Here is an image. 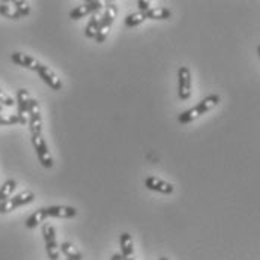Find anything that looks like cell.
<instances>
[{
    "label": "cell",
    "mask_w": 260,
    "mask_h": 260,
    "mask_svg": "<svg viewBox=\"0 0 260 260\" xmlns=\"http://www.w3.org/2000/svg\"><path fill=\"white\" fill-rule=\"evenodd\" d=\"M117 15V6L113 3V2H107L106 3V9H104V14L101 15V23H100V30H98V35H96V42H104L109 34H110V29H112L113 23H114V18Z\"/></svg>",
    "instance_id": "obj_2"
},
{
    "label": "cell",
    "mask_w": 260,
    "mask_h": 260,
    "mask_svg": "<svg viewBox=\"0 0 260 260\" xmlns=\"http://www.w3.org/2000/svg\"><path fill=\"white\" fill-rule=\"evenodd\" d=\"M137 6L140 9V12H148L149 9H152V3L148 0H139L137 2Z\"/></svg>",
    "instance_id": "obj_23"
},
{
    "label": "cell",
    "mask_w": 260,
    "mask_h": 260,
    "mask_svg": "<svg viewBox=\"0 0 260 260\" xmlns=\"http://www.w3.org/2000/svg\"><path fill=\"white\" fill-rule=\"evenodd\" d=\"M32 95L27 89H18L17 90V116L20 119L21 125L29 123V104H30Z\"/></svg>",
    "instance_id": "obj_6"
},
{
    "label": "cell",
    "mask_w": 260,
    "mask_h": 260,
    "mask_svg": "<svg viewBox=\"0 0 260 260\" xmlns=\"http://www.w3.org/2000/svg\"><path fill=\"white\" fill-rule=\"evenodd\" d=\"M29 129L30 136L42 134V116H41V107L39 103L32 96L30 104H29Z\"/></svg>",
    "instance_id": "obj_8"
},
{
    "label": "cell",
    "mask_w": 260,
    "mask_h": 260,
    "mask_svg": "<svg viewBox=\"0 0 260 260\" xmlns=\"http://www.w3.org/2000/svg\"><path fill=\"white\" fill-rule=\"evenodd\" d=\"M0 104L2 106H6V107H12L15 104V100L12 96H9L5 90L0 89Z\"/></svg>",
    "instance_id": "obj_22"
},
{
    "label": "cell",
    "mask_w": 260,
    "mask_h": 260,
    "mask_svg": "<svg viewBox=\"0 0 260 260\" xmlns=\"http://www.w3.org/2000/svg\"><path fill=\"white\" fill-rule=\"evenodd\" d=\"M42 235H44V242H45V250H47L48 259L59 260V256H60V245L57 244L56 229L51 224L45 223L42 225Z\"/></svg>",
    "instance_id": "obj_3"
},
{
    "label": "cell",
    "mask_w": 260,
    "mask_h": 260,
    "mask_svg": "<svg viewBox=\"0 0 260 260\" xmlns=\"http://www.w3.org/2000/svg\"><path fill=\"white\" fill-rule=\"evenodd\" d=\"M112 260H123V259H122V256H120V254L114 253V254L112 256Z\"/></svg>",
    "instance_id": "obj_24"
},
{
    "label": "cell",
    "mask_w": 260,
    "mask_h": 260,
    "mask_svg": "<svg viewBox=\"0 0 260 260\" xmlns=\"http://www.w3.org/2000/svg\"><path fill=\"white\" fill-rule=\"evenodd\" d=\"M45 220H47V217H45L44 208H41V209L35 211V212L26 220V227H27V229H35V227H38L41 223H44Z\"/></svg>",
    "instance_id": "obj_19"
},
{
    "label": "cell",
    "mask_w": 260,
    "mask_h": 260,
    "mask_svg": "<svg viewBox=\"0 0 260 260\" xmlns=\"http://www.w3.org/2000/svg\"><path fill=\"white\" fill-rule=\"evenodd\" d=\"M60 253H63V254L67 256V259L70 260H83V254L75 248L71 242H68V241L62 242V245H60Z\"/></svg>",
    "instance_id": "obj_17"
},
{
    "label": "cell",
    "mask_w": 260,
    "mask_h": 260,
    "mask_svg": "<svg viewBox=\"0 0 260 260\" xmlns=\"http://www.w3.org/2000/svg\"><path fill=\"white\" fill-rule=\"evenodd\" d=\"M47 218H74L77 209L73 206H50L44 208Z\"/></svg>",
    "instance_id": "obj_12"
},
{
    "label": "cell",
    "mask_w": 260,
    "mask_h": 260,
    "mask_svg": "<svg viewBox=\"0 0 260 260\" xmlns=\"http://www.w3.org/2000/svg\"><path fill=\"white\" fill-rule=\"evenodd\" d=\"M220 100H221V98H220V95H217V93L208 95L206 98H203V100H202L197 106H194L192 109L181 113L179 117H178V122H179V123H189V122L196 120V119L200 117L202 114H205V113H208L209 110H212L214 107H217L218 103H220Z\"/></svg>",
    "instance_id": "obj_1"
},
{
    "label": "cell",
    "mask_w": 260,
    "mask_h": 260,
    "mask_svg": "<svg viewBox=\"0 0 260 260\" xmlns=\"http://www.w3.org/2000/svg\"><path fill=\"white\" fill-rule=\"evenodd\" d=\"M15 188H17V181L15 179H8L6 182H3V185L0 186V203L8 200L9 197H12Z\"/></svg>",
    "instance_id": "obj_18"
},
{
    "label": "cell",
    "mask_w": 260,
    "mask_h": 260,
    "mask_svg": "<svg viewBox=\"0 0 260 260\" xmlns=\"http://www.w3.org/2000/svg\"><path fill=\"white\" fill-rule=\"evenodd\" d=\"M35 200V192L34 191H23L14 197H9L8 200L2 202L0 203V214H8L20 206H24V205H29Z\"/></svg>",
    "instance_id": "obj_4"
},
{
    "label": "cell",
    "mask_w": 260,
    "mask_h": 260,
    "mask_svg": "<svg viewBox=\"0 0 260 260\" xmlns=\"http://www.w3.org/2000/svg\"><path fill=\"white\" fill-rule=\"evenodd\" d=\"M146 20V15H145V12H134V14H129V15H126L125 17V26L126 27H136V26H139V24H142L143 21Z\"/></svg>",
    "instance_id": "obj_20"
},
{
    "label": "cell",
    "mask_w": 260,
    "mask_h": 260,
    "mask_svg": "<svg viewBox=\"0 0 260 260\" xmlns=\"http://www.w3.org/2000/svg\"><path fill=\"white\" fill-rule=\"evenodd\" d=\"M120 244V256L123 260H136V254H134V242H133V236L125 232L120 235L119 239Z\"/></svg>",
    "instance_id": "obj_14"
},
{
    "label": "cell",
    "mask_w": 260,
    "mask_h": 260,
    "mask_svg": "<svg viewBox=\"0 0 260 260\" xmlns=\"http://www.w3.org/2000/svg\"><path fill=\"white\" fill-rule=\"evenodd\" d=\"M11 59L15 65L18 67H23V68H27V70H32V71H38V68L41 67V62L37 60L35 57L29 56V54H24V53H12L11 54Z\"/></svg>",
    "instance_id": "obj_13"
},
{
    "label": "cell",
    "mask_w": 260,
    "mask_h": 260,
    "mask_svg": "<svg viewBox=\"0 0 260 260\" xmlns=\"http://www.w3.org/2000/svg\"><path fill=\"white\" fill-rule=\"evenodd\" d=\"M100 23H101V15L98 12H95L93 15H90V20L86 26V37L90 38V39H96V35H98V30H100Z\"/></svg>",
    "instance_id": "obj_15"
},
{
    "label": "cell",
    "mask_w": 260,
    "mask_h": 260,
    "mask_svg": "<svg viewBox=\"0 0 260 260\" xmlns=\"http://www.w3.org/2000/svg\"><path fill=\"white\" fill-rule=\"evenodd\" d=\"M145 185L150 191H156V192H161V194H173L175 192V186L173 184L164 181V179H159L156 176H149L145 181Z\"/></svg>",
    "instance_id": "obj_11"
},
{
    "label": "cell",
    "mask_w": 260,
    "mask_h": 260,
    "mask_svg": "<svg viewBox=\"0 0 260 260\" xmlns=\"http://www.w3.org/2000/svg\"><path fill=\"white\" fill-rule=\"evenodd\" d=\"M2 110H3V106L0 104V113H2Z\"/></svg>",
    "instance_id": "obj_26"
},
{
    "label": "cell",
    "mask_w": 260,
    "mask_h": 260,
    "mask_svg": "<svg viewBox=\"0 0 260 260\" xmlns=\"http://www.w3.org/2000/svg\"><path fill=\"white\" fill-rule=\"evenodd\" d=\"M38 75L42 78V81L45 83V84H48L53 90H60L62 87H63V83H62V80L56 75V73L53 71V70H50L47 65H44V63H41V67L38 68Z\"/></svg>",
    "instance_id": "obj_10"
},
{
    "label": "cell",
    "mask_w": 260,
    "mask_h": 260,
    "mask_svg": "<svg viewBox=\"0 0 260 260\" xmlns=\"http://www.w3.org/2000/svg\"><path fill=\"white\" fill-rule=\"evenodd\" d=\"M104 6L103 2L100 0H90V2H86L80 6L74 8L71 12H70V18L71 20H81L87 15H93L95 12H98L101 8Z\"/></svg>",
    "instance_id": "obj_9"
},
{
    "label": "cell",
    "mask_w": 260,
    "mask_h": 260,
    "mask_svg": "<svg viewBox=\"0 0 260 260\" xmlns=\"http://www.w3.org/2000/svg\"><path fill=\"white\" fill-rule=\"evenodd\" d=\"M257 54H259V57H260V45L257 47Z\"/></svg>",
    "instance_id": "obj_25"
},
{
    "label": "cell",
    "mask_w": 260,
    "mask_h": 260,
    "mask_svg": "<svg viewBox=\"0 0 260 260\" xmlns=\"http://www.w3.org/2000/svg\"><path fill=\"white\" fill-rule=\"evenodd\" d=\"M146 20H169L172 17V11L164 8V6H156L149 9L148 12H145Z\"/></svg>",
    "instance_id": "obj_16"
},
{
    "label": "cell",
    "mask_w": 260,
    "mask_h": 260,
    "mask_svg": "<svg viewBox=\"0 0 260 260\" xmlns=\"http://www.w3.org/2000/svg\"><path fill=\"white\" fill-rule=\"evenodd\" d=\"M178 96L181 101H186L191 96V71L186 67L178 70Z\"/></svg>",
    "instance_id": "obj_7"
},
{
    "label": "cell",
    "mask_w": 260,
    "mask_h": 260,
    "mask_svg": "<svg viewBox=\"0 0 260 260\" xmlns=\"http://www.w3.org/2000/svg\"><path fill=\"white\" fill-rule=\"evenodd\" d=\"M159 260H169V259H167V257H161V259H159Z\"/></svg>",
    "instance_id": "obj_27"
},
{
    "label": "cell",
    "mask_w": 260,
    "mask_h": 260,
    "mask_svg": "<svg viewBox=\"0 0 260 260\" xmlns=\"http://www.w3.org/2000/svg\"><path fill=\"white\" fill-rule=\"evenodd\" d=\"M32 145H34V148L37 150L38 159L42 164V167L51 169L54 166V161H53V156H51V153L48 150V146H47V142H45L44 136L42 134L32 136Z\"/></svg>",
    "instance_id": "obj_5"
},
{
    "label": "cell",
    "mask_w": 260,
    "mask_h": 260,
    "mask_svg": "<svg viewBox=\"0 0 260 260\" xmlns=\"http://www.w3.org/2000/svg\"><path fill=\"white\" fill-rule=\"evenodd\" d=\"M67 260H70V259H67Z\"/></svg>",
    "instance_id": "obj_28"
},
{
    "label": "cell",
    "mask_w": 260,
    "mask_h": 260,
    "mask_svg": "<svg viewBox=\"0 0 260 260\" xmlns=\"http://www.w3.org/2000/svg\"><path fill=\"white\" fill-rule=\"evenodd\" d=\"M20 123V119L17 114H2L0 113V126H9V125H15Z\"/></svg>",
    "instance_id": "obj_21"
}]
</instances>
